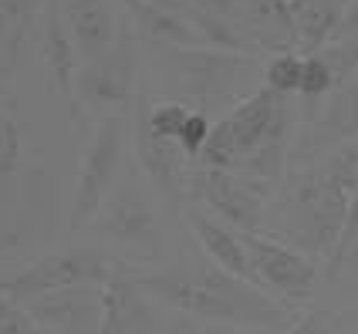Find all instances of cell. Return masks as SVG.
<instances>
[{
    "label": "cell",
    "mask_w": 358,
    "mask_h": 334,
    "mask_svg": "<svg viewBox=\"0 0 358 334\" xmlns=\"http://www.w3.org/2000/svg\"><path fill=\"white\" fill-rule=\"evenodd\" d=\"M149 294L176 307L179 314L240 324V328H287L291 311L280 307L271 294H264L257 284H247L230 270L210 263H176L156 274L136 277Z\"/></svg>",
    "instance_id": "6da1fadb"
},
{
    "label": "cell",
    "mask_w": 358,
    "mask_h": 334,
    "mask_svg": "<svg viewBox=\"0 0 358 334\" xmlns=\"http://www.w3.org/2000/svg\"><path fill=\"white\" fill-rule=\"evenodd\" d=\"M348 206H352V189L331 169H324V162L301 169L280 203V233L298 250L315 254L328 263L345 233Z\"/></svg>",
    "instance_id": "7a4b0ae2"
},
{
    "label": "cell",
    "mask_w": 358,
    "mask_h": 334,
    "mask_svg": "<svg viewBox=\"0 0 358 334\" xmlns=\"http://www.w3.org/2000/svg\"><path fill=\"white\" fill-rule=\"evenodd\" d=\"M291 129H294V118H291L287 95H280L274 88H257L243 101H237L230 115L213 125L199 162L234 173L257 152L291 149L287 145Z\"/></svg>",
    "instance_id": "3957f363"
},
{
    "label": "cell",
    "mask_w": 358,
    "mask_h": 334,
    "mask_svg": "<svg viewBox=\"0 0 358 334\" xmlns=\"http://www.w3.org/2000/svg\"><path fill=\"white\" fill-rule=\"evenodd\" d=\"M169 51V81L176 101H193L196 112L220 108L240 95L237 88L254 78L257 58L247 51L223 48H166Z\"/></svg>",
    "instance_id": "277c9868"
},
{
    "label": "cell",
    "mask_w": 358,
    "mask_h": 334,
    "mask_svg": "<svg viewBox=\"0 0 358 334\" xmlns=\"http://www.w3.org/2000/svg\"><path fill=\"white\" fill-rule=\"evenodd\" d=\"M122 274V263L112 254L101 250H61L34 260L10 280H0V291L17 300L20 307L34 304L38 297H48L55 291L81 287V284H108L112 277Z\"/></svg>",
    "instance_id": "5b68a950"
},
{
    "label": "cell",
    "mask_w": 358,
    "mask_h": 334,
    "mask_svg": "<svg viewBox=\"0 0 358 334\" xmlns=\"http://www.w3.org/2000/svg\"><path fill=\"white\" fill-rule=\"evenodd\" d=\"M122 149H125L122 115L105 112L95 122L92 142H88L85 156H81L75 203H71V226H81L85 219H95L101 203L108 199V189H112L115 173H119V166H122Z\"/></svg>",
    "instance_id": "8992f818"
},
{
    "label": "cell",
    "mask_w": 358,
    "mask_h": 334,
    "mask_svg": "<svg viewBox=\"0 0 358 334\" xmlns=\"http://www.w3.org/2000/svg\"><path fill=\"white\" fill-rule=\"evenodd\" d=\"M264 182L243 179L230 169L217 166H199L189 173V196L199 199L206 210H213L220 219H227L230 226H237L240 233H260L264 226V203H267Z\"/></svg>",
    "instance_id": "52a82bcc"
},
{
    "label": "cell",
    "mask_w": 358,
    "mask_h": 334,
    "mask_svg": "<svg viewBox=\"0 0 358 334\" xmlns=\"http://www.w3.org/2000/svg\"><path fill=\"white\" fill-rule=\"evenodd\" d=\"M240 240H243L247 256H250V263H254V270H257L264 287L291 297V300H308L315 294L318 270H315V263L304 254H298V250H291V247H284V243L260 233H240Z\"/></svg>",
    "instance_id": "ba28073f"
},
{
    "label": "cell",
    "mask_w": 358,
    "mask_h": 334,
    "mask_svg": "<svg viewBox=\"0 0 358 334\" xmlns=\"http://www.w3.org/2000/svg\"><path fill=\"white\" fill-rule=\"evenodd\" d=\"M358 138V71L348 81H341L331 88V95L324 99L321 112L308 129L301 132L298 142V159L311 162V159H324V152H335L345 142Z\"/></svg>",
    "instance_id": "9c48e42d"
},
{
    "label": "cell",
    "mask_w": 358,
    "mask_h": 334,
    "mask_svg": "<svg viewBox=\"0 0 358 334\" xmlns=\"http://www.w3.org/2000/svg\"><path fill=\"white\" fill-rule=\"evenodd\" d=\"M162 300L149 294L136 277H112L101 284V328L99 334H159Z\"/></svg>",
    "instance_id": "30bf717a"
},
{
    "label": "cell",
    "mask_w": 358,
    "mask_h": 334,
    "mask_svg": "<svg viewBox=\"0 0 358 334\" xmlns=\"http://www.w3.org/2000/svg\"><path fill=\"white\" fill-rule=\"evenodd\" d=\"M136 156L142 173L159 186V193L169 199L186 196L189 189V156L179 149V142L159 138L149 129V105L139 101L136 108Z\"/></svg>",
    "instance_id": "8fae6325"
},
{
    "label": "cell",
    "mask_w": 358,
    "mask_h": 334,
    "mask_svg": "<svg viewBox=\"0 0 358 334\" xmlns=\"http://www.w3.org/2000/svg\"><path fill=\"white\" fill-rule=\"evenodd\" d=\"M31 317L51 334H99L101 328V287L81 284L68 291H55L27 304Z\"/></svg>",
    "instance_id": "7c38bea8"
},
{
    "label": "cell",
    "mask_w": 358,
    "mask_h": 334,
    "mask_svg": "<svg viewBox=\"0 0 358 334\" xmlns=\"http://www.w3.org/2000/svg\"><path fill=\"white\" fill-rule=\"evenodd\" d=\"M132 81H136V58L129 44H112L105 55L85 61L75 75V92L88 105L112 108L132 95Z\"/></svg>",
    "instance_id": "4fadbf2b"
},
{
    "label": "cell",
    "mask_w": 358,
    "mask_h": 334,
    "mask_svg": "<svg viewBox=\"0 0 358 334\" xmlns=\"http://www.w3.org/2000/svg\"><path fill=\"white\" fill-rule=\"evenodd\" d=\"M95 223L105 236L122 240V243H136V247H149V250L159 243L156 210L139 189H122L112 199H105L101 210L95 213Z\"/></svg>",
    "instance_id": "5bb4252c"
},
{
    "label": "cell",
    "mask_w": 358,
    "mask_h": 334,
    "mask_svg": "<svg viewBox=\"0 0 358 334\" xmlns=\"http://www.w3.org/2000/svg\"><path fill=\"white\" fill-rule=\"evenodd\" d=\"M129 10L139 24V31L149 41H156L162 48H210V41L203 38L186 3H149V0H129Z\"/></svg>",
    "instance_id": "9a60e30c"
},
{
    "label": "cell",
    "mask_w": 358,
    "mask_h": 334,
    "mask_svg": "<svg viewBox=\"0 0 358 334\" xmlns=\"http://www.w3.org/2000/svg\"><path fill=\"white\" fill-rule=\"evenodd\" d=\"M41 48H44V64H48V85H51V92L68 99V95L75 92V75H78L81 64H75L78 48H75V38H71L68 24L61 17L58 0H48Z\"/></svg>",
    "instance_id": "2e32d148"
},
{
    "label": "cell",
    "mask_w": 358,
    "mask_h": 334,
    "mask_svg": "<svg viewBox=\"0 0 358 334\" xmlns=\"http://www.w3.org/2000/svg\"><path fill=\"white\" fill-rule=\"evenodd\" d=\"M189 226H193V233H196L199 247L206 250V256H210L217 267L230 270L234 277L247 280V284L264 287L257 270H254V263H250V256H247V247H243L240 233H230L227 226H220L217 219L203 217V213H196V210H189Z\"/></svg>",
    "instance_id": "e0dca14e"
},
{
    "label": "cell",
    "mask_w": 358,
    "mask_h": 334,
    "mask_svg": "<svg viewBox=\"0 0 358 334\" xmlns=\"http://www.w3.org/2000/svg\"><path fill=\"white\" fill-rule=\"evenodd\" d=\"M352 0H291V14H294V34L298 48L308 55H318L328 41L335 38L338 20Z\"/></svg>",
    "instance_id": "ac0fdd59"
},
{
    "label": "cell",
    "mask_w": 358,
    "mask_h": 334,
    "mask_svg": "<svg viewBox=\"0 0 358 334\" xmlns=\"http://www.w3.org/2000/svg\"><path fill=\"white\" fill-rule=\"evenodd\" d=\"M237 10H247V17L257 27L278 34V44H298L291 0H237Z\"/></svg>",
    "instance_id": "d6986e66"
},
{
    "label": "cell",
    "mask_w": 358,
    "mask_h": 334,
    "mask_svg": "<svg viewBox=\"0 0 358 334\" xmlns=\"http://www.w3.org/2000/svg\"><path fill=\"white\" fill-rule=\"evenodd\" d=\"M301 71H304V58L301 55H274L264 68V81L267 88H274L280 95H294L301 88Z\"/></svg>",
    "instance_id": "ffe728a7"
},
{
    "label": "cell",
    "mask_w": 358,
    "mask_h": 334,
    "mask_svg": "<svg viewBox=\"0 0 358 334\" xmlns=\"http://www.w3.org/2000/svg\"><path fill=\"white\" fill-rule=\"evenodd\" d=\"M318 55L324 58V64L331 68V78H335V85L348 81L358 71V38L328 41Z\"/></svg>",
    "instance_id": "44dd1931"
},
{
    "label": "cell",
    "mask_w": 358,
    "mask_h": 334,
    "mask_svg": "<svg viewBox=\"0 0 358 334\" xmlns=\"http://www.w3.org/2000/svg\"><path fill=\"white\" fill-rule=\"evenodd\" d=\"M186 118H189V108H186L182 101H162V105H149V129H152L159 138L179 142Z\"/></svg>",
    "instance_id": "7402d4cb"
},
{
    "label": "cell",
    "mask_w": 358,
    "mask_h": 334,
    "mask_svg": "<svg viewBox=\"0 0 358 334\" xmlns=\"http://www.w3.org/2000/svg\"><path fill=\"white\" fill-rule=\"evenodd\" d=\"M335 88V78H331V68L324 64L321 55H308L304 58V71H301V88L298 95H304L308 101H321L331 95Z\"/></svg>",
    "instance_id": "603a6c76"
},
{
    "label": "cell",
    "mask_w": 358,
    "mask_h": 334,
    "mask_svg": "<svg viewBox=\"0 0 358 334\" xmlns=\"http://www.w3.org/2000/svg\"><path fill=\"white\" fill-rule=\"evenodd\" d=\"M0 334H51V331L41 328L27 307H20L17 300H10L0 291Z\"/></svg>",
    "instance_id": "cb8c5ba5"
},
{
    "label": "cell",
    "mask_w": 358,
    "mask_h": 334,
    "mask_svg": "<svg viewBox=\"0 0 358 334\" xmlns=\"http://www.w3.org/2000/svg\"><path fill=\"white\" fill-rule=\"evenodd\" d=\"M210 132H213V122L206 112H189L186 125H182V136H179V149L189 159H199L206 142H210Z\"/></svg>",
    "instance_id": "d4e9b609"
},
{
    "label": "cell",
    "mask_w": 358,
    "mask_h": 334,
    "mask_svg": "<svg viewBox=\"0 0 358 334\" xmlns=\"http://www.w3.org/2000/svg\"><path fill=\"white\" fill-rule=\"evenodd\" d=\"M17 156H20V132H17V122L0 112V176L10 173L17 166Z\"/></svg>",
    "instance_id": "484cf974"
},
{
    "label": "cell",
    "mask_w": 358,
    "mask_h": 334,
    "mask_svg": "<svg viewBox=\"0 0 358 334\" xmlns=\"http://www.w3.org/2000/svg\"><path fill=\"white\" fill-rule=\"evenodd\" d=\"M182 3L196 7L203 14H217V17H230V20L237 14V0H182Z\"/></svg>",
    "instance_id": "4316f807"
},
{
    "label": "cell",
    "mask_w": 358,
    "mask_h": 334,
    "mask_svg": "<svg viewBox=\"0 0 358 334\" xmlns=\"http://www.w3.org/2000/svg\"><path fill=\"white\" fill-rule=\"evenodd\" d=\"M341 38H358V0H352V3L345 7V14H341V20H338V31H335L331 41H341Z\"/></svg>",
    "instance_id": "83f0119b"
},
{
    "label": "cell",
    "mask_w": 358,
    "mask_h": 334,
    "mask_svg": "<svg viewBox=\"0 0 358 334\" xmlns=\"http://www.w3.org/2000/svg\"><path fill=\"white\" fill-rule=\"evenodd\" d=\"M324 324H328V314H321L318 311V314H308L304 321H298L287 334H321L324 331Z\"/></svg>",
    "instance_id": "f1b7e54d"
},
{
    "label": "cell",
    "mask_w": 358,
    "mask_h": 334,
    "mask_svg": "<svg viewBox=\"0 0 358 334\" xmlns=\"http://www.w3.org/2000/svg\"><path fill=\"white\" fill-rule=\"evenodd\" d=\"M345 270V274H352V277H358V240L348 247V254L341 256V267H338V274Z\"/></svg>",
    "instance_id": "f546056e"
},
{
    "label": "cell",
    "mask_w": 358,
    "mask_h": 334,
    "mask_svg": "<svg viewBox=\"0 0 358 334\" xmlns=\"http://www.w3.org/2000/svg\"><path fill=\"white\" fill-rule=\"evenodd\" d=\"M159 334H193V328L186 324V321H173V324H166V331Z\"/></svg>",
    "instance_id": "4dcf8cb0"
},
{
    "label": "cell",
    "mask_w": 358,
    "mask_h": 334,
    "mask_svg": "<svg viewBox=\"0 0 358 334\" xmlns=\"http://www.w3.org/2000/svg\"><path fill=\"white\" fill-rule=\"evenodd\" d=\"M149 3H179V0H149Z\"/></svg>",
    "instance_id": "1f68e13d"
}]
</instances>
